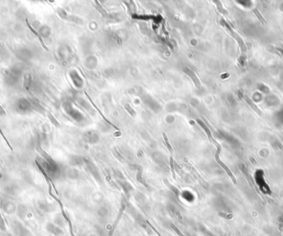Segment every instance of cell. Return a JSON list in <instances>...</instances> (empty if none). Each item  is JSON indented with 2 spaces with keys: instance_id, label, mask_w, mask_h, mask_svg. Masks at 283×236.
<instances>
[{
  "instance_id": "6da1fadb",
  "label": "cell",
  "mask_w": 283,
  "mask_h": 236,
  "mask_svg": "<svg viewBox=\"0 0 283 236\" xmlns=\"http://www.w3.org/2000/svg\"><path fill=\"white\" fill-rule=\"evenodd\" d=\"M12 229L17 236H32L29 230L17 220L12 223Z\"/></svg>"
},
{
  "instance_id": "7a4b0ae2",
  "label": "cell",
  "mask_w": 283,
  "mask_h": 236,
  "mask_svg": "<svg viewBox=\"0 0 283 236\" xmlns=\"http://www.w3.org/2000/svg\"><path fill=\"white\" fill-rule=\"evenodd\" d=\"M220 152H221V149H217V152H216V154H215V160H216V162H217V163H219V164H220V165L223 168H224V171L227 172V174L229 175V177L231 178L232 182H233V183L237 184V180H236L235 177L233 176V172H232L231 170H230V169L228 168V166H227L225 163H224L222 161H221V160H220Z\"/></svg>"
},
{
  "instance_id": "3957f363",
  "label": "cell",
  "mask_w": 283,
  "mask_h": 236,
  "mask_svg": "<svg viewBox=\"0 0 283 236\" xmlns=\"http://www.w3.org/2000/svg\"><path fill=\"white\" fill-rule=\"evenodd\" d=\"M196 121H197L198 124H199V125L200 126H201L202 128H203V129H204V131H205L206 135H207V136H208V139H209V140H210V141H211V142H212V143H213L214 145H216V147H217V149H221V146H220V145L219 143H218L217 141H215V139L213 138V136H212V134H211L210 130L209 129L208 126H206L205 124H204V121H202L200 120V119H197V120H196Z\"/></svg>"
},
{
  "instance_id": "277c9868",
  "label": "cell",
  "mask_w": 283,
  "mask_h": 236,
  "mask_svg": "<svg viewBox=\"0 0 283 236\" xmlns=\"http://www.w3.org/2000/svg\"><path fill=\"white\" fill-rule=\"evenodd\" d=\"M26 23H27V27H28V28H29L30 31H31V32H32V33H33V34H34L35 36H36V38L38 39L39 42H40V43H41V46H42V47L44 48V50H46V51H48V50H49V49H48L47 46H46V45L45 42H44V41H43V40H42V38H41V35L39 34L38 32H36V30H35L34 28H33V27H32V26H31V24H30L29 22H28V20H27V19H26Z\"/></svg>"
},
{
  "instance_id": "5b68a950",
  "label": "cell",
  "mask_w": 283,
  "mask_h": 236,
  "mask_svg": "<svg viewBox=\"0 0 283 236\" xmlns=\"http://www.w3.org/2000/svg\"><path fill=\"white\" fill-rule=\"evenodd\" d=\"M125 208H126V206H125L124 203H122V204L121 205L120 209H119V211H118V216H117V217H116L115 221H114V223H113V229H112L111 232H110V234H113V232H114V230H115L116 227H117V225H118V222H119V221H120L121 219H122V214H123V212H124Z\"/></svg>"
},
{
  "instance_id": "8992f818",
  "label": "cell",
  "mask_w": 283,
  "mask_h": 236,
  "mask_svg": "<svg viewBox=\"0 0 283 236\" xmlns=\"http://www.w3.org/2000/svg\"><path fill=\"white\" fill-rule=\"evenodd\" d=\"M184 72L186 73V74H188L189 76H190V78L191 79V80L194 82V84H195V87H196V88H199V84H199V80H198V77H196V75H195V73L193 72L191 69H188V68L184 69Z\"/></svg>"
},
{
  "instance_id": "52a82bcc",
  "label": "cell",
  "mask_w": 283,
  "mask_h": 236,
  "mask_svg": "<svg viewBox=\"0 0 283 236\" xmlns=\"http://www.w3.org/2000/svg\"><path fill=\"white\" fill-rule=\"evenodd\" d=\"M124 107H125V110H126V111H127L128 112V113L130 114L132 116H133V117H135V116H137V112L134 111L133 109L132 108L130 105L128 104V103H125Z\"/></svg>"
},
{
  "instance_id": "ba28073f",
  "label": "cell",
  "mask_w": 283,
  "mask_h": 236,
  "mask_svg": "<svg viewBox=\"0 0 283 236\" xmlns=\"http://www.w3.org/2000/svg\"><path fill=\"white\" fill-rule=\"evenodd\" d=\"M142 172H143V170L141 169V168H138V173H137V180H138L140 183L143 184L144 186L147 187V184L145 183V181L143 180V176H142Z\"/></svg>"
},
{
  "instance_id": "9c48e42d",
  "label": "cell",
  "mask_w": 283,
  "mask_h": 236,
  "mask_svg": "<svg viewBox=\"0 0 283 236\" xmlns=\"http://www.w3.org/2000/svg\"><path fill=\"white\" fill-rule=\"evenodd\" d=\"M253 12H254V13L256 14V16L258 17V20L260 21L261 23H263V25H266V24H267V22H266L265 19H264V18H263V16H262V15H261L260 13H259V11H258V9H257V8H254V9H253Z\"/></svg>"
},
{
  "instance_id": "30bf717a",
  "label": "cell",
  "mask_w": 283,
  "mask_h": 236,
  "mask_svg": "<svg viewBox=\"0 0 283 236\" xmlns=\"http://www.w3.org/2000/svg\"><path fill=\"white\" fill-rule=\"evenodd\" d=\"M170 167H171V174H172V177L174 179H176V173H175V167H174V160H173V156H172V154H171V157H170Z\"/></svg>"
},
{
  "instance_id": "8fae6325",
  "label": "cell",
  "mask_w": 283,
  "mask_h": 236,
  "mask_svg": "<svg viewBox=\"0 0 283 236\" xmlns=\"http://www.w3.org/2000/svg\"><path fill=\"white\" fill-rule=\"evenodd\" d=\"M163 137H164V141H165L166 145V147H167L168 150L170 151L171 154H172V151H173V150H172V147H171V144L169 143V141H168V138H167V136H166V133H163Z\"/></svg>"
},
{
  "instance_id": "7c38bea8",
  "label": "cell",
  "mask_w": 283,
  "mask_h": 236,
  "mask_svg": "<svg viewBox=\"0 0 283 236\" xmlns=\"http://www.w3.org/2000/svg\"><path fill=\"white\" fill-rule=\"evenodd\" d=\"M0 229L2 230V231H6V225H5V221L3 220V216L1 215L0 213Z\"/></svg>"
},
{
  "instance_id": "4fadbf2b",
  "label": "cell",
  "mask_w": 283,
  "mask_h": 236,
  "mask_svg": "<svg viewBox=\"0 0 283 236\" xmlns=\"http://www.w3.org/2000/svg\"><path fill=\"white\" fill-rule=\"evenodd\" d=\"M147 225H149V226H150V227H151V228H152V230H153V231H155V232H156V234H157V235H158V236H161V234H159V232H157V230H156V229H155L154 227L152 226V224H151V223H150V222H149V221H147Z\"/></svg>"
},
{
  "instance_id": "5bb4252c",
  "label": "cell",
  "mask_w": 283,
  "mask_h": 236,
  "mask_svg": "<svg viewBox=\"0 0 283 236\" xmlns=\"http://www.w3.org/2000/svg\"><path fill=\"white\" fill-rule=\"evenodd\" d=\"M0 111H2V112H4V111H3V107H1V106H0Z\"/></svg>"
}]
</instances>
